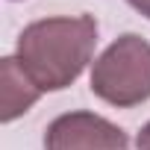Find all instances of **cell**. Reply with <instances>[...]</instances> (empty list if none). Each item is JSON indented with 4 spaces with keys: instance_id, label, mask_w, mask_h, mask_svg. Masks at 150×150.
Instances as JSON below:
<instances>
[{
    "instance_id": "cell-1",
    "label": "cell",
    "mask_w": 150,
    "mask_h": 150,
    "mask_svg": "<svg viewBox=\"0 0 150 150\" xmlns=\"http://www.w3.org/2000/svg\"><path fill=\"white\" fill-rule=\"evenodd\" d=\"M97 44V21L80 18H47L30 24L18 38V62L41 91L68 88L91 62Z\"/></svg>"
},
{
    "instance_id": "cell-2",
    "label": "cell",
    "mask_w": 150,
    "mask_h": 150,
    "mask_svg": "<svg viewBox=\"0 0 150 150\" xmlns=\"http://www.w3.org/2000/svg\"><path fill=\"white\" fill-rule=\"evenodd\" d=\"M91 91L118 109L150 100V44L127 33L106 47L91 71Z\"/></svg>"
},
{
    "instance_id": "cell-3",
    "label": "cell",
    "mask_w": 150,
    "mask_h": 150,
    "mask_svg": "<svg viewBox=\"0 0 150 150\" xmlns=\"http://www.w3.org/2000/svg\"><path fill=\"white\" fill-rule=\"evenodd\" d=\"M47 150H127L129 138L121 127L91 112H71L56 118L44 135Z\"/></svg>"
},
{
    "instance_id": "cell-4",
    "label": "cell",
    "mask_w": 150,
    "mask_h": 150,
    "mask_svg": "<svg viewBox=\"0 0 150 150\" xmlns=\"http://www.w3.org/2000/svg\"><path fill=\"white\" fill-rule=\"evenodd\" d=\"M38 94H41V88L27 77L21 62L12 56L3 59V65H0V118L6 124L15 121L38 100Z\"/></svg>"
},
{
    "instance_id": "cell-5",
    "label": "cell",
    "mask_w": 150,
    "mask_h": 150,
    "mask_svg": "<svg viewBox=\"0 0 150 150\" xmlns=\"http://www.w3.org/2000/svg\"><path fill=\"white\" fill-rule=\"evenodd\" d=\"M135 144H138V150H150V124L138 132V141H135Z\"/></svg>"
},
{
    "instance_id": "cell-6",
    "label": "cell",
    "mask_w": 150,
    "mask_h": 150,
    "mask_svg": "<svg viewBox=\"0 0 150 150\" xmlns=\"http://www.w3.org/2000/svg\"><path fill=\"white\" fill-rule=\"evenodd\" d=\"M127 3H129L132 9H138L144 18H150V0H127Z\"/></svg>"
}]
</instances>
